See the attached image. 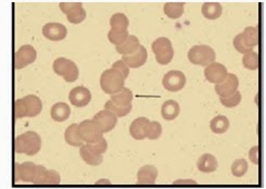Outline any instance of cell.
<instances>
[{"mask_svg": "<svg viewBox=\"0 0 266 189\" xmlns=\"http://www.w3.org/2000/svg\"><path fill=\"white\" fill-rule=\"evenodd\" d=\"M42 147L41 136L33 131H28L20 134L15 139V151L19 154H25L28 156L36 155L40 152Z\"/></svg>", "mask_w": 266, "mask_h": 189, "instance_id": "1", "label": "cell"}, {"mask_svg": "<svg viewBox=\"0 0 266 189\" xmlns=\"http://www.w3.org/2000/svg\"><path fill=\"white\" fill-rule=\"evenodd\" d=\"M125 79L116 69L110 68L104 70L100 77V87L103 92L108 95H113L119 92L124 87Z\"/></svg>", "mask_w": 266, "mask_h": 189, "instance_id": "2", "label": "cell"}, {"mask_svg": "<svg viewBox=\"0 0 266 189\" xmlns=\"http://www.w3.org/2000/svg\"><path fill=\"white\" fill-rule=\"evenodd\" d=\"M188 60L191 64L207 66L216 60V52L209 45H195L188 52Z\"/></svg>", "mask_w": 266, "mask_h": 189, "instance_id": "3", "label": "cell"}, {"mask_svg": "<svg viewBox=\"0 0 266 189\" xmlns=\"http://www.w3.org/2000/svg\"><path fill=\"white\" fill-rule=\"evenodd\" d=\"M152 51L155 54L156 62L161 65H167L174 57L172 42L167 38H159L152 43Z\"/></svg>", "mask_w": 266, "mask_h": 189, "instance_id": "4", "label": "cell"}, {"mask_svg": "<svg viewBox=\"0 0 266 189\" xmlns=\"http://www.w3.org/2000/svg\"><path fill=\"white\" fill-rule=\"evenodd\" d=\"M53 70L56 75L63 77L64 81L67 83L76 82L78 75H80L77 65L71 60L65 59V57H60V59L54 61Z\"/></svg>", "mask_w": 266, "mask_h": 189, "instance_id": "5", "label": "cell"}, {"mask_svg": "<svg viewBox=\"0 0 266 189\" xmlns=\"http://www.w3.org/2000/svg\"><path fill=\"white\" fill-rule=\"evenodd\" d=\"M82 140L85 143H97L103 138V132L93 120H84L78 125Z\"/></svg>", "mask_w": 266, "mask_h": 189, "instance_id": "6", "label": "cell"}, {"mask_svg": "<svg viewBox=\"0 0 266 189\" xmlns=\"http://www.w3.org/2000/svg\"><path fill=\"white\" fill-rule=\"evenodd\" d=\"M60 9L67 17L68 22L78 24L86 19V10L82 2H61Z\"/></svg>", "mask_w": 266, "mask_h": 189, "instance_id": "7", "label": "cell"}, {"mask_svg": "<svg viewBox=\"0 0 266 189\" xmlns=\"http://www.w3.org/2000/svg\"><path fill=\"white\" fill-rule=\"evenodd\" d=\"M37 175V165L32 162H24L16 164L14 169V180L23 183H33Z\"/></svg>", "mask_w": 266, "mask_h": 189, "instance_id": "8", "label": "cell"}, {"mask_svg": "<svg viewBox=\"0 0 266 189\" xmlns=\"http://www.w3.org/2000/svg\"><path fill=\"white\" fill-rule=\"evenodd\" d=\"M37 60V51L32 45H22L15 53L14 66L16 69H21L32 64Z\"/></svg>", "mask_w": 266, "mask_h": 189, "instance_id": "9", "label": "cell"}, {"mask_svg": "<svg viewBox=\"0 0 266 189\" xmlns=\"http://www.w3.org/2000/svg\"><path fill=\"white\" fill-rule=\"evenodd\" d=\"M186 76L181 70H171L163 77V86L166 90L176 92L185 87Z\"/></svg>", "mask_w": 266, "mask_h": 189, "instance_id": "10", "label": "cell"}, {"mask_svg": "<svg viewBox=\"0 0 266 189\" xmlns=\"http://www.w3.org/2000/svg\"><path fill=\"white\" fill-rule=\"evenodd\" d=\"M93 121L102 130L103 133H108L115 129L118 123V118L111 111L103 109L95 114Z\"/></svg>", "mask_w": 266, "mask_h": 189, "instance_id": "11", "label": "cell"}, {"mask_svg": "<svg viewBox=\"0 0 266 189\" xmlns=\"http://www.w3.org/2000/svg\"><path fill=\"white\" fill-rule=\"evenodd\" d=\"M204 74L209 83L217 85V84H220L225 81L226 75H228V70H226L225 65L213 62V63L206 66Z\"/></svg>", "mask_w": 266, "mask_h": 189, "instance_id": "12", "label": "cell"}, {"mask_svg": "<svg viewBox=\"0 0 266 189\" xmlns=\"http://www.w3.org/2000/svg\"><path fill=\"white\" fill-rule=\"evenodd\" d=\"M42 33L50 41H62L67 35L66 26L58 22L46 23L42 29Z\"/></svg>", "mask_w": 266, "mask_h": 189, "instance_id": "13", "label": "cell"}, {"mask_svg": "<svg viewBox=\"0 0 266 189\" xmlns=\"http://www.w3.org/2000/svg\"><path fill=\"white\" fill-rule=\"evenodd\" d=\"M68 99L71 101V104L75 105V107L78 108L86 107L91 100L90 90L84 86L75 87L74 89L71 90V92H69Z\"/></svg>", "mask_w": 266, "mask_h": 189, "instance_id": "14", "label": "cell"}, {"mask_svg": "<svg viewBox=\"0 0 266 189\" xmlns=\"http://www.w3.org/2000/svg\"><path fill=\"white\" fill-rule=\"evenodd\" d=\"M239 79L234 74H228L225 79L220 84H217L215 90L219 97H228L238 90Z\"/></svg>", "mask_w": 266, "mask_h": 189, "instance_id": "15", "label": "cell"}, {"mask_svg": "<svg viewBox=\"0 0 266 189\" xmlns=\"http://www.w3.org/2000/svg\"><path fill=\"white\" fill-rule=\"evenodd\" d=\"M150 120L147 118L140 117L137 118L130 126V134L136 140H144L146 139L147 131H149Z\"/></svg>", "mask_w": 266, "mask_h": 189, "instance_id": "16", "label": "cell"}, {"mask_svg": "<svg viewBox=\"0 0 266 189\" xmlns=\"http://www.w3.org/2000/svg\"><path fill=\"white\" fill-rule=\"evenodd\" d=\"M146 60H147V51L143 45H140V47L138 48V51L134 52L133 54L122 56V61L128 65L129 68L141 67V66H143L146 63Z\"/></svg>", "mask_w": 266, "mask_h": 189, "instance_id": "17", "label": "cell"}, {"mask_svg": "<svg viewBox=\"0 0 266 189\" xmlns=\"http://www.w3.org/2000/svg\"><path fill=\"white\" fill-rule=\"evenodd\" d=\"M158 168L153 165L142 166L138 171V183L140 185H153L158 177Z\"/></svg>", "mask_w": 266, "mask_h": 189, "instance_id": "18", "label": "cell"}, {"mask_svg": "<svg viewBox=\"0 0 266 189\" xmlns=\"http://www.w3.org/2000/svg\"><path fill=\"white\" fill-rule=\"evenodd\" d=\"M197 167L202 173H213L218 168V161L212 154L205 153L198 158Z\"/></svg>", "mask_w": 266, "mask_h": 189, "instance_id": "19", "label": "cell"}, {"mask_svg": "<svg viewBox=\"0 0 266 189\" xmlns=\"http://www.w3.org/2000/svg\"><path fill=\"white\" fill-rule=\"evenodd\" d=\"M140 45H141L140 41H139V39L137 37H134V35H129V38L126 39L121 45L116 46V51L122 56H126L137 52Z\"/></svg>", "mask_w": 266, "mask_h": 189, "instance_id": "20", "label": "cell"}, {"mask_svg": "<svg viewBox=\"0 0 266 189\" xmlns=\"http://www.w3.org/2000/svg\"><path fill=\"white\" fill-rule=\"evenodd\" d=\"M64 138H65V141H66V143L72 145V147H81L82 145L84 144V141H82L81 138L77 123H73V125L67 126L66 131H65Z\"/></svg>", "mask_w": 266, "mask_h": 189, "instance_id": "21", "label": "cell"}, {"mask_svg": "<svg viewBox=\"0 0 266 189\" xmlns=\"http://www.w3.org/2000/svg\"><path fill=\"white\" fill-rule=\"evenodd\" d=\"M71 116V108L65 103H58L51 108V117L54 121H66Z\"/></svg>", "mask_w": 266, "mask_h": 189, "instance_id": "22", "label": "cell"}, {"mask_svg": "<svg viewBox=\"0 0 266 189\" xmlns=\"http://www.w3.org/2000/svg\"><path fill=\"white\" fill-rule=\"evenodd\" d=\"M181 112L180 105L176 100H167L165 101L162 105V109H161V113H162V117L167 121H172L174 119L178 117V114Z\"/></svg>", "mask_w": 266, "mask_h": 189, "instance_id": "23", "label": "cell"}, {"mask_svg": "<svg viewBox=\"0 0 266 189\" xmlns=\"http://www.w3.org/2000/svg\"><path fill=\"white\" fill-rule=\"evenodd\" d=\"M25 104H27V111L29 118H34L39 116L42 111V101L36 95H28L24 97Z\"/></svg>", "mask_w": 266, "mask_h": 189, "instance_id": "24", "label": "cell"}, {"mask_svg": "<svg viewBox=\"0 0 266 189\" xmlns=\"http://www.w3.org/2000/svg\"><path fill=\"white\" fill-rule=\"evenodd\" d=\"M111 98L110 100L113 104L117 105H120V107H126V105H130L133 100V94L129 88L123 87L122 89L117 92V94L110 95Z\"/></svg>", "mask_w": 266, "mask_h": 189, "instance_id": "25", "label": "cell"}, {"mask_svg": "<svg viewBox=\"0 0 266 189\" xmlns=\"http://www.w3.org/2000/svg\"><path fill=\"white\" fill-rule=\"evenodd\" d=\"M80 153H81L82 161L91 166H98L102 164L103 161L102 155H100V154H96L93 151H90V149L86 147V144L82 145Z\"/></svg>", "mask_w": 266, "mask_h": 189, "instance_id": "26", "label": "cell"}, {"mask_svg": "<svg viewBox=\"0 0 266 189\" xmlns=\"http://www.w3.org/2000/svg\"><path fill=\"white\" fill-rule=\"evenodd\" d=\"M203 16L209 20H216L222 15V6L219 2H205L202 7Z\"/></svg>", "mask_w": 266, "mask_h": 189, "instance_id": "27", "label": "cell"}, {"mask_svg": "<svg viewBox=\"0 0 266 189\" xmlns=\"http://www.w3.org/2000/svg\"><path fill=\"white\" fill-rule=\"evenodd\" d=\"M184 2H166L164 4V13L169 19H180L184 13Z\"/></svg>", "mask_w": 266, "mask_h": 189, "instance_id": "28", "label": "cell"}, {"mask_svg": "<svg viewBox=\"0 0 266 189\" xmlns=\"http://www.w3.org/2000/svg\"><path fill=\"white\" fill-rule=\"evenodd\" d=\"M230 121L225 116H217L210 121V129L216 134L225 133L229 129Z\"/></svg>", "mask_w": 266, "mask_h": 189, "instance_id": "29", "label": "cell"}, {"mask_svg": "<svg viewBox=\"0 0 266 189\" xmlns=\"http://www.w3.org/2000/svg\"><path fill=\"white\" fill-rule=\"evenodd\" d=\"M110 26L116 31H128L129 19L124 13L117 12L110 18Z\"/></svg>", "mask_w": 266, "mask_h": 189, "instance_id": "30", "label": "cell"}, {"mask_svg": "<svg viewBox=\"0 0 266 189\" xmlns=\"http://www.w3.org/2000/svg\"><path fill=\"white\" fill-rule=\"evenodd\" d=\"M104 109L111 111L117 118H123L125 116H128L131 112V110H132V105H126V107H120V105L113 104L111 100H108L106 101V104H104Z\"/></svg>", "mask_w": 266, "mask_h": 189, "instance_id": "31", "label": "cell"}, {"mask_svg": "<svg viewBox=\"0 0 266 189\" xmlns=\"http://www.w3.org/2000/svg\"><path fill=\"white\" fill-rule=\"evenodd\" d=\"M243 66L247 69L256 70L259 68V54L255 51H250L243 54L242 59Z\"/></svg>", "mask_w": 266, "mask_h": 189, "instance_id": "32", "label": "cell"}, {"mask_svg": "<svg viewBox=\"0 0 266 189\" xmlns=\"http://www.w3.org/2000/svg\"><path fill=\"white\" fill-rule=\"evenodd\" d=\"M244 39L246 40L248 46L252 48L259 44V30L254 26H247L242 32Z\"/></svg>", "mask_w": 266, "mask_h": 189, "instance_id": "33", "label": "cell"}, {"mask_svg": "<svg viewBox=\"0 0 266 189\" xmlns=\"http://www.w3.org/2000/svg\"><path fill=\"white\" fill-rule=\"evenodd\" d=\"M129 32L128 31H116V30H110L108 32V39L110 43H112L113 45H121L126 39L129 38Z\"/></svg>", "mask_w": 266, "mask_h": 189, "instance_id": "34", "label": "cell"}, {"mask_svg": "<svg viewBox=\"0 0 266 189\" xmlns=\"http://www.w3.org/2000/svg\"><path fill=\"white\" fill-rule=\"evenodd\" d=\"M248 168L247 162L244 158H240V160H235L233 162L232 166H231V171L235 176V177H242L246 174Z\"/></svg>", "mask_w": 266, "mask_h": 189, "instance_id": "35", "label": "cell"}, {"mask_svg": "<svg viewBox=\"0 0 266 189\" xmlns=\"http://www.w3.org/2000/svg\"><path fill=\"white\" fill-rule=\"evenodd\" d=\"M241 100H242V95L241 92L238 90L228 97H220V103L226 108L237 107V105L241 103Z\"/></svg>", "mask_w": 266, "mask_h": 189, "instance_id": "36", "label": "cell"}, {"mask_svg": "<svg viewBox=\"0 0 266 189\" xmlns=\"http://www.w3.org/2000/svg\"><path fill=\"white\" fill-rule=\"evenodd\" d=\"M233 46L235 50H237L239 53H242V54H246V53L253 51V48L251 46H248V44L246 42V40L244 39L243 34L240 33L233 40Z\"/></svg>", "mask_w": 266, "mask_h": 189, "instance_id": "37", "label": "cell"}, {"mask_svg": "<svg viewBox=\"0 0 266 189\" xmlns=\"http://www.w3.org/2000/svg\"><path fill=\"white\" fill-rule=\"evenodd\" d=\"M14 112H15V117L16 119H22L28 116V111H27V104H25L24 97L21 99H18L15 101L14 105Z\"/></svg>", "mask_w": 266, "mask_h": 189, "instance_id": "38", "label": "cell"}, {"mask_svg": "<svg viewBox=\"0 0 266 189\" xmlns=\"http://www.w3.org/2000/svg\"><path fill=\"white\" fill-rule=\"evenodd\" d=\"M162 135V126L158 121H151L149 131H147L146 139L150 140H156Z\"/></svg>", "mask_w": 266, "mask_h": 189, "instance_id": "39", "label": "cell"}, {"mask_svg": "<svg viewBox=\"0 0 266 189\" xmlns=\"http://www.w3.org/2000/svg\"><path fill=\"white\" fill-rule=\"evenodd\" d=\"M86 147H88L90 151H93L96 154H100V155H102V154L107 151L108 148V143L106 139H102L100 141H98L97 143H86Z\"/></svg>", "mask_w": 266, "mask_h": 189, "instance_id": "40", "label": "cell"}, {"mask_svg": "<svg viewBox=\"0 0 266 189\" xmlns=\"http://www.w3.org/2000/svg\"><path fill=\"white\" fill-rule=\"evenodd\" d=\"M61 183V176L56 170L47 169L44 179V185H59Z\"/></svg>", "mask_w": 266, "mask_h": 189, "instance_id": "41", "label": "cell"}, {"mask_svg": "<svg viewBox=\"0 0 266 189\" xmlns=\"http://www.w3.org/2000/svg\"><path fill=\"white\" fill-rule=\"evenodd\" d=\"M111 68L116 69L117 72H119L122 75V77H123L124 79L129 76L130 68L128 67V65H126L122 60H119V61H117L116 63H113Z\"/></svg>", "mask_w": 266, "mask_h": 189, "instance_id": "42", "label": "cell"}, {"mask_svg": "<svg viewBox=\"0 0 266 189\" xmlns=\"http://www.w3.org/2000/svg\"><path fill=\"white\" fill-rule=\"evenodd\" d=\"M47 173V168L42 165H37V175L33 180V184L36 185H44V179Z\"/></svg>", "mask_w": 266, "mask_h": 189, "instance_id": "43", "label": "cell"}, {"mask_svg": "<svg viewBox=\"0 0 266 189\" xmlns=\"http://www.w3.org/2000/svg\"><path fill=\"white\" fill-rule=\"evenodd\" d=\"M248 157H250L253 164L255 165L259 164V147H257V145H255V147H253L250 149V152H248Z\"/></svg>", "mask_w": 266, "mask_h": 189, "instance_id": "44", "label": "cell"}, {"mask_svg": "<svg viewBox=\"0 0 266 189\" xmlns=\"http://www.w3.org/2000/svg\"><path fill=\"white\" fill-rule=\"evenodd\" d=\"M175 185H196V182L193 179H178L174 182Z\"/></svg>", "mask_w": 266, "mask_h": 189, "instance_id": "45", "label": "cell"}, {"mask_svg": "<svg viewBox=\"0 0 266 189\" xmlns=\"http://www.w3.org/2000/svg\"><path fill=\"white\" fill-rule=\"evenodd\" d=\"M96 184H110V182H109V180H98V182L97 183H96Z\"/></svg>", "mask_w": 266, "mask_h": 189, "instance_id": "46", "label": "cell"}]
</instances>
